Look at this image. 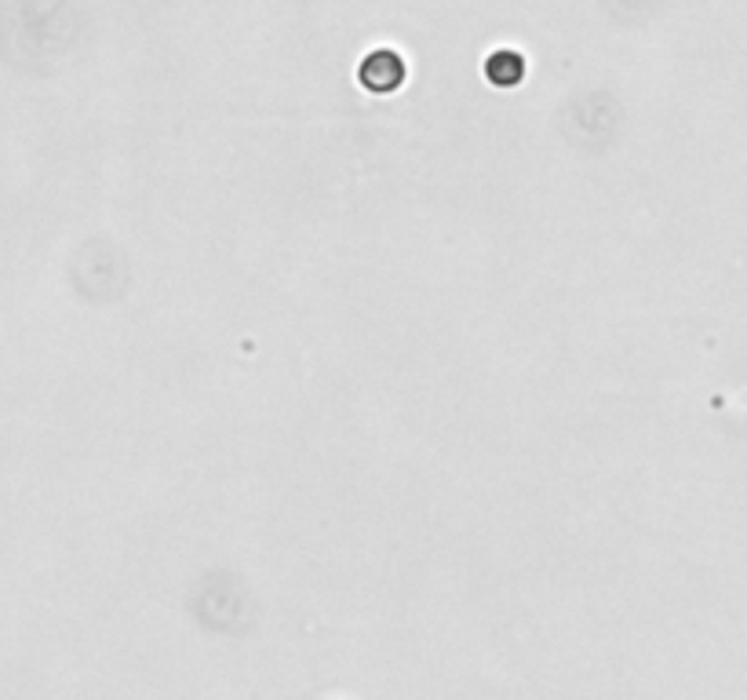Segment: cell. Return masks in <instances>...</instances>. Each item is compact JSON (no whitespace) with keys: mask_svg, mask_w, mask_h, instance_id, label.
Here are the masks:
<instances>
[{"mask_svg":"<svg viewBox=\"0 0 747 700\" xmlns=\"http://www.w3.org/2000/svg\"><path fill=\"white\" fill-rule=\"evenodd\" d=\"M485 73H489V81L510 88V85H518L521 77H526V62H521L518 51H496V56H489Z\"/></svg>","mask_w":747,"mask_h":700,"instance_id":"7a4b0ae2","label":"cell"},{"mask_svg":"<svg viewBox=\"0 0 747 700\" xmlns=\"http://www.w3.org/2000/svg\"><path fill=\"white\" fill-rule=\"evenodd\" d=\"M405 81V62L395 51H372L369 59L361 62V85L369 91H395Z\"/></svg>","mask_w":747,"mask_h":700,"instance_id":"6da1fadb","label":"cell"}]
</instances>
